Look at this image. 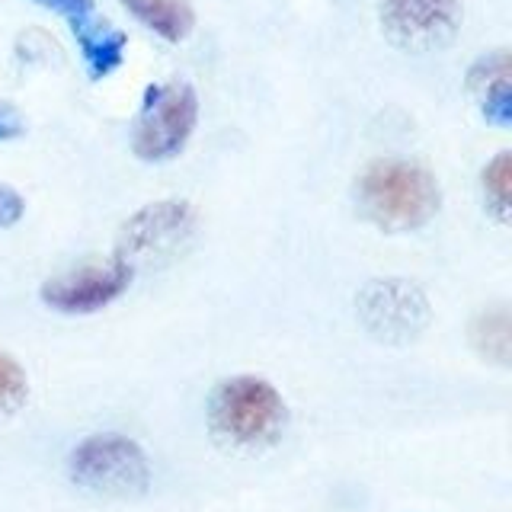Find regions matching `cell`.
Instances as JSON below:
<instances>
[{"instance_id":"cell-1","label":"cell","mask_w":512,"mask_h":512,"mask_svg":"<svg viewBox=\"0 0 512 512\" xmlns=\"http://www.w3.org/2000/svg\"><path fill=\"white\" fill-rule=\"evenodd\" d=\"M359 202L384 231H416L436 218L442 192L436 176L410 160H375L359 176Z\"/></svg>"},{"instance_id":"cell-2","label":"cell","mask_w":512,"mask_h":512,"mask_svg":"<svg viewBox=\"0 0 512 512\" xmlns=\"http://www.w3.org/2000/svg\"><path fill=\"white\" fill-rule=\"evenodd\" d=\"M68 474L77 487L100 496H141L151 487V461L144 448L119 436V432H96L80 442L68 458Z\"/></svg>"},{"instance_id":"cell-3","label":"cell","mask_w":512,"mask_h":512,"mask_svg":"<svg viewBox=\"0 0 512 512\" xmlns=\"http://www.w3.org/2000/svg\"><path fill=\"white\" fill-rule=\"evenodd\" d=\"M212 426L237 445H256L272 439L285 423V400L276 384L256 375H237L221 381L212 394Z\"/></svg>"},{"instance_id":"cell-4","label":"cell","mask_w":512,"mask_h":512,"mask_svg":"<svg viewBox=\"0 0 512 512\" xmlns=\"http://www.w3.org/2000/svg\"><path fill=\"white\" fill-rule=\"evenodd\" d=\"M196 122H199V100L189 84L148 87L135 125L132 148L148 164L170 160L186 148V141L196 132Z\"/></svg>"},{"instance_id":"cell-5","label":"cell","mask_w":512,"mask_h":512,"mask_svg":"<svg viewBox=\"0 0 512 512\" xmlns=\"http://www.w3.org/2000/svg\"><path fill=\"white\" fill-rule=\"evenodd\" d=\"M196 231V208L183 199H164L138 208V212L122 224L116 256L128 266L138 263H160L170 260L173 253Z\"/></svg>"},{"instance_id":"cell-6","label":"cell","mask_w":512,"mask_h":512,"mask_svg":"<svg viewBox=\"0 0 512 512\" xmlns=\"http://www.w3.org/2000/svg\"><path fill=\"white\" fill-rule=\"evenodd\" d=\"M464 10L461 0H381V29L397 48L432 52L455 39Z\"/></svg>"},{"instance_id":"cell-7","label":"cell","mask_w":512,"mask_h":512,"mask_svg":"<svg viewBox=\"0 0 512 512\" xmlns=\"http://www.w3.org/2000/svg\"><path fill=\"white\" fill-rule=\"evenodd\" d=\"M359 317L378 340L404 343L429 324V301L407 279H378L362 288Z\"/></svg>"},{"instance_id":"cell-8","label":"cell","mask_w":512,"mask_h":512,"mask_svg":"<svg viewBox=\"0 0 512 512\" xmlns=\"http://www.w3.org/2000/svg\"><path fill=\"white\" fill-rule=\"evenodd\" d=\"M135 269L125 260H112L106 266H80L48 279L42 285V301L61 314H93L116 301L132 285Z\"/></svg>"},{"instance_id":"cell-9","label":"cell","mask_w":512,"mask_h":512,"mask_svg":"<svg viewBox=\"0 0 512 512\" xmlns=\"http://www.w3.org/2000/svg\"><path fill=\"white\" fill-rule=\"evenodd\" d=\"M71 29H74V39L80 45V55H84V64H87V71H90L93 80L112 74L122 64L125 45H128L122 29L96 20V16H87V20L71 23Z\"/></svg>"},{"instance_id":"cell-10","label":"cell","mask_w":512,"mask_h":512,"mask_svg":"<svg viewBox=\"0 0 512 512\" xmlns=\"http://www.w3.org/2000/svg\"><path fill=\"white\" fill-rule=\"evenodd\" d=\"M119 4L167 42H183L196 26L189 0H119Z\"/></svg>"},{"instance_id":"cell-11","label":"cell","mask_w":512,"mask_h":512,"mask_svg":"<svg viewBox=\"0 0 512 512\" xmlns=\"http://www.w3.org/2000/svg\"><path fill=\"white\" fill-rule=\"evenodd\" d=\"M471 340L480 349V356H487L493 362L506 365L509 362V346H512V327H509V311L503 304L487 308L474 320L471 327Z\"/></svg>"},{"instance_id":"cell-12","label":"cell","mask_w":512,"mask_h":512,"mask_svg":"<svg viewBox=\"0 0 512 512\" xmlns=\"http://www.w3.org/2000/svg\"><path fill=\"white\" fill-rule=\"evenodd\" d=\"M484 192L493 212L500 218H509V202H512V154L509 151H500L484 167Z\"/></svg>"},{"instance_id":"cell-13","label":"cell","mask_w":512,"mask_h":512,"mask_svg":"<svg viewBox=\"0 0 512 512\" xmlns=\"http://www.w3.org/2000/svg\"><path fill=\"white\" fill-rule=\"evenodd\" d=\"M29 394V378L23 365L7 352H0V413H13Z\"/></svg>"},{"instance_id":"cell-14","label":"cell","mask_w":512,"mask_h":512,"mask_svg":"<svg viewBox=\"0 0 512 512\" xmlns=\"http://www.w3.org/2000/svg\"><path fill=\"white\" fill-rule=\"evenodd\" d=\"M500 80H512V58H509L506 48L484 55V58H480V61L474 64V68H471V74H468V84H471V90H474L477 96L484 93L487 87L500 84Z\"/></svg>"},{"instance_id":"cell-15","label":"cell","mask_w":512,"mask_h":512,"mask_svg":"<svg viewBox=\"0 0 512 512\" xmlns=\"http://www.w3.org/2000/svg\"><path fill=\"white\" fill-rule=\"evenodd\" d=\"M480 106H484L487 122L509 128L512 125V80H500V84L487 87L480 93Z\"/></svg>"},{"instance_id":"cell-16","label":"cell","mask_w":512,"mask_h":512,"mask_svg":"<svg viewBox=\"0 0 512 512\" xmlns=\"http://www.w3.org/2000/svg\"><path fill=\"white\" fill-rule=\"evenodd\" d=\"M32 4L61 13L68 23H80V20H87V16H93V0H32Z\"/></svg>"},{"instance_id":"cell-17","label":"cell","mask_w":512,"mask_h":512,"mask_svg":"<svg viewBox=\"0 0 512 512\" xmlns=\"http://www.w3.org/2000/svg\"><path fill=\"white\" fill-rule=\"evenodd\" d=\"M26 212V202L20 192H13L10 186H0V228H10L23 218Z\"/></svg>"},{"instance_id":"cell-18","label":"cell","mask_w":512,"mask_h":512,"mask_svg":"<svg viewBox=\"0 0 512 512\" xmlns=\"http://www.w3.org/2000/svg\"><path fill=\"white\" fill-rule=\"evenodd\" d=\"M20 132H23L20 119H16L10 109H0V141H4V138H16Z\"/></svg>"}]
</instances>
